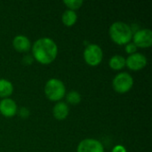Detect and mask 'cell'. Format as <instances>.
I'll return each mask as SVG.
<instances>
[{"instance_id": "8", "label": "cell", "mask_w": 152, "mask_h": 152, "mask_svg": "<svg viewBox=\"0 0 152 152\" xmlns=\"http://www.w3.org/2000/svg\"><path fill=\"white\" fill-rule=\"evenodd\" d=\"M77 152H104V148L98 140L89 138L79 142Z\"/></svg>"}, {"instance_id": "1", "label": "cell", "mask_w": 152, "mask_h": 152, "mask_svg": "<svg viewBox=\"0 0 152 152\" xmlns=\"http://www.w3.org/2000/svg\"><path fill=\"white\" fill-rule=\"evenodd\" d=\"M31 50L32 57L43 65L52 63L58 54V46L56 43L49 37H42L36 40Z\"/></svg>"}, {"instance_id": "16", "label": "cell", "mask_w": 152, "mask_h": 152, "mask_svg": "<svg viewBox=\"0 0 152 152\" xmlns=\"http://www.w3.org/2000/svg\"><path fill=\"white\" fill-rule=\"evenodd\" d=\"M83 1L82 0H64L63 4L69 8V10L71 11H75L79 9L82 4H83Z\"/></svg>"}, {"instance_id": "10", "label": "cell", "mask_w": 152, "mask_h": 152, "mask_svg": "<svg viewBox=\"0 0 152 152\" xmlns=\"http://www.w3.org/2000/svg\"><path fill=\"white\" fill-rule=\"evenodd\" d=\"M12 46L19 53H27L31 48V43L26 36L18 35L12 40Z\"/></svg>"}, {"instance_id": "18", "label": "cell", "mask_w": 152, "mask_h": 152, "mask_svg": "<svg viewBox=\"0 0 152 152\" xmlns=\"http://www.w3.org/2000/svg\"><path fill=\"white\" fill-rule=\"evenodd\" d=\"M28 114H29V112H28V110L26 108H22V109H20V111H19V115H20L21 118H27V117L28 116Z\"/></svg>"}, {"instance_id": "9", "label": "cell", "mask_w": 152, "mask_h": 152, "mask_svg": "<svg viewBox=\"0 0 152 152\" xmlns=\"http://www.w3.org/2000/svg\"><path fill=\"white\" fill-rule=\"evenodd\" d=\"M18 112L16 102L10 98H5L0 101V113L5 118H12Z\"/></svg>"}, {"instance_id": "5", "label": "cell", "mask_w": 152, "mask_h": 152, "mask_svg": "<svg viewBox=\"0 0 152 152\" xmlns=\"http://www.w3.org/2000/svg\"><path fill=\"white\" fill-rule=\"evenodd\" d=\"M84 59L89 66L96 67L102 61L103 52L98 45L90 44L84 51Z\"/></svg>"}, {"instance_id": "13", "label": "cell", "mask_w": 152, "mask_h": 152, "mask_svg": "<svg viewBox=\"0 0 152 152\" xmlns=\"http://www.w3.org/2000/svg\"><path fill=\"white\" fill-rule=\"evenodd\" d=\"M109 66L113 70H121L126 67V59L122 55H113L109 61Z\"/></svg>"}, {"instance_id": "17", "label": "cell", "mask_w": 152, "mask_h": 152, "mask_svg": "<svg viewBox=\"0 0 152 152\" xmlns=\"http://www.w3.org/2000/svg\"><path fill=\"white\" fill-rule=\"evenodd\" d=\"M137 51V46L134 44V43H128L126 45V52L128 53V54H134Z\"/></svg>"}, {"instance_id": "15", "label": "cell", "mask_w": 152, "mask_h": 152, "mask_svg": "<svg viewBox=\"0 0 152 152\" xmlns=\"http://www.w3.org/2000/svg\"><path fill=\"white\" fill-rule=\"evenodd\" d=\"M67 102L71 105H77L81 102V95L77 91H70L66 95Z\"/></svg>"}, {"instance_id": "6", "label": "cell", "mask_w": 152, "mask_h": 152, "mask_svg": "<svg viewBox=\"0 0 152 152\" xmlns=\"http://www.w3.org/2000/svg\"><path fill=\"white\" fill-rule=\"evenodd\" d=\"M134 44L140 48H148L152 45V31L149 28H142L133 35Z\"/></svg>"}, {"instance_id": "11", "label": "cell", "mask_w": 152, "mask_h": 152, "mask_svg": "<svg viewBox=\"0 0 152 152\" xmlns=\"http://www.w3.org/2000/svg\"><path fill=\"white\" fill-rule=\"evenodd\" d=\"M69 106L67 105V103L63 102H58L53 109V117L60 121L67 118V117L69 116Z\"/></svg>"}, {"instance_id": "7", "label": "cell", "mask_w": 152, "mask_h": 152, "mask_svg": "<svg viewBox=\"0 0 152 152\" xmlns=\"http://www.w3.org/2000/svg\"><path fill=\"white\" fill-rule=\"evenodd\" d=\"M147 62L148 61L146 56L140 53L131 54L126 59V66L133 71H139L144 69L147 65Z\"/></svg>"}, {"instance_id": "12", "label": "cell", "mask_w": 152, "mask_h": 152, "mask_svg": "<svg viewBox=\"0 0 152 152\" xmlns=\"http://www.w3.org/2000/svg\"><path fill=\"white\" fill-rule=\"evenodd\" d=\"M13 92L12 84L4 78H0V98L5 99L12 95Z\"/></svg>"}, {"instance_id": "19", "label": "cell", "mask_w": 152, "mask_h": 152, "mask_svg": "<svg viewBox=\"0 0 152 152\" xmlns=\"http://www.w3.org/2000/svg\"><path fill=\"white\" fill-rule=\"evenodd\" d=\"M112 152H126V150L124 146L122 145H117L113 148Z\"/></svg>"}, {"instance_id": "14", "label": "cell", "mask_w": 152, "mask_h": 152, "mask_svg": "<svg viewBox=\"0 0 152 152\" xmlns=\"http://www.w3.org/2000/svg\"><path fill=\"white\" fill-rule=\"evenodd\" d=\"M61 20L62 23L67 26V27H71L73 26L77 20V15L75 11H71V10H66L61 16Z\"/></svg>"}, {"instance_id": "3", "label": "cell", "mask_w": 152, "mask_h": 152, "mask_svg": "<svg viewBox=\"0 0 152 152\" xmlns=\"http://www.w3.org/2000/svg\"><path fill=\"white\" fill-rule=\"evenodd\" d=\"M45 94L52 102H60L66 95V87L60 79L51 78L45 83Z\"/></svg>"}, {"instance_id": "2", "label": "cell", "mask_w": 152, "mask_h": 152, "mask_svg": "<svg viewBox=\"0 0 152 152\" xmlns=\"http://www.w3.org/2000/svg\"><path fill=\"white\" fill-rule=\"evenodd\" d=\"M109 34L111 40L119 45H125L130 43L134 35L131 27L123 21H116L112 23L110 27Z\"/></svg>"}, {"instance_id": "4", "label": "cell", "mask_w": 152, "mask_h": 152, "mask_svg": "<svg viewBox=\"0 0 152 152\" xmlns=\"http://www.w3.org/2000/svg\"><path fill=\"white\" fill-rule=\"evenodd\" d=\"M134 86V78L127 72L118 73L112 81V86L115 92L118 94H126L129 92Z\"/></svg>"}]
</instances>
